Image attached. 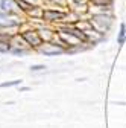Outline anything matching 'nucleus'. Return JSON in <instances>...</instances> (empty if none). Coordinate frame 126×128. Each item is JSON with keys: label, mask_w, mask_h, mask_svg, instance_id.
Segmentation results:
<instances>
[{"label": "nucleus", "mask_w": 126, "mask_h": 128, "mask_svg": "<svg viewBox=\"0 0 126 128\" xmlns=\"http://www.w3.org/2000/svg\"><path fill=\"white\" fill-rule=\"evenodd\" d=\"M90 3L93 6H97V8H111L113 0H90Z\"/></svg>", "instance_id": "423d86ee"}, {"label": "nucleus", "mask_w": 126, "mask_h": 128, "mask_svg": "<svg viewBox=\"0 0 126 128\" xmlns=\"http://www.w3.org/2000/svg\"><path fill=\"white\" fill-rule=\"evenodd\" d=\"M21 38H23V41H24L27 46L34 47V49H38V47L43 44V38H41V35H40V32L32 30V29L23 30V32H21Z\"/></svg>", "instance_id": "f03ea898"}, {"label": "nucleus", "mask_w": 126, "mask_h": 128, "mask_svg": "<svg viewBox=\"0 0 126 128\" xmlns=\"http://www.w3.org/2000/svg\"><path fill=\"white\" fill-rule=\"evenodd\" d=\"M46 67L44 66H41V64H38V66H32V67H30V70H32V72H40V70H44Z\"/></svg>", "instance_id": "9d476101"}, {"label": "nucleus", "mask_w": 126, "mask_h": 128, "mask_svg": "<svg viewBox=\"0 0 126 128\" xmlns=\"http://www.w3.org/2000/svg\"><path fill=\"white\" fill-rule=\"evenodd\" d=\"M126 38V24L122 23L120 24V32H119V44H123Z\"/></svg>", "instance_id": "6e6552de"}, {"label": "nucleus", "mask_w": 126, "mask_h": 128, "mask_svg": "<svg viewBox=\"0 0 126 128\" xmlns=\"http://www.w3.org/2000/svg\"><path fill=\"white\" fill-rule=\"evenodd\" d=\"M11 54H14V55H26L27 50H24V49H18V47H12V49H11Z\"/></svg>", "instance_id": "1a4fd4ad"}, {"label": "nucleus", "mask_w": 126, "mask_h": 128, "mask_svg": "<svg viewBox=\"0 0 126 128\" xmlns=\"http://www.w3.org/2000/svg\"><path fill=\"white\" fill-rule=\"evenodd\" d=\"M38 50L47 56H53V55H59L65 52V47H62L61 44H53V43H44L38 47Z\"/></svg>", "instance_id": "7ed1b4c3"}, {"label": "nucleus", "mask_w": 126, "mask_h": 128, "mask_svg": "<svg viewBox=\"0 0 126 128\" xmlns=\"http://www.w3.org/2000/svg\"><path fill=\"white\" fill-rule=\"evenodd\" d=\"M21 84V79H14V81H6L0 84V88H9V87H17Z\"/></svg>", "instance_id": "0eeeda50"}, {"label": "nucleus", "mask_w": 126, "mask_h": 128, "mask_svg": "<svg viewBox=\"0 0 126 128\" xmlns=\"http://www.w3.org/2000/svg\"><path fill=\"white\" fill-rule=\"evenodd\" d=\"M20 92H26V90H29V87H21V88H18Z\"/></svg>", "instance_id": "9b49d317"}, {"label": "nucleus", "mask_w": 126, "mask_h": 128, "mask_svg": "<svg viewBox=\"0 0 126 128\" xmlns=\"http://www.w3.org/2000/svg\"><path fill=\"white\" fill-rule=\"evenodd\" d=\"M15 8H18L15 0H0V9L3 12H15Z\"/></svg>", "instance_id": "39448f33"}, {"label": "nucleus", "mask_w": 126, "mask_h": 128, "mask_svg": "<svg viewBox=\"0 0 126 128\" xmlns=\"http://www.w3.org/2000/svg\"><path fill=\"white\" fill-rule=\"evenodd\" d=\"M26 2H30V3H32V2H38V0H26Z\"/></svg>", "instance_id": "f8f14e48"}, {"label": "nucleus", "mask_w": 126, "mask_h": 128, "mask_svg": "<svg viewBox=\"0 0 126 128\" xmlns=\"http://www.w3.org/2000/svg\"><path fill=\"white\" fill-rule=\"evenodd\" d=\"M67 12L64 11H58V9H44L43 11V15H41V18L46 20V22H61V20H64L67 18Z\"/></svg>", "instance_id": "20e7f679"}, {"label": "nucleus", "mask_w": 126, "mask_h": 128, "mask_svg": "<svg viewBox=\"0 0 126 128\" xmlns=\"http://www.w3.org/2000/svg\"><path fill=\"white\" fill-rule=\"evenodd\" d=\"M21 24V18L15 12H0V29L2 28H18Z\"/></svg>", "instance_id": "f257e3e1"}]
</instances>
